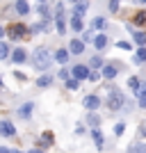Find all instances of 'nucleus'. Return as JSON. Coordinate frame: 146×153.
<instances>
[{
    "label": "nucleus",
    "instance_id": "1",
    "mask_svg": "<svg viewBox=\"0 0 146 153\" xmlns=\"http://www.w3.org/2000/svg\"><path fill=\"white\" fill-rule=\"evenodd\" d=\"M53 59H55V55H53L48 48H37L34 51V59H32V66L37 71H46V69H50V64H53Z\"/></svg>",
    "mask_w": 146,
    "mask_h": 153
},
{
    "label": "nucleus",
    "instance_id": "2",
    "mask_svg": "<svg viewBox=\"0 0 146 153\" xmlns=\"http://www.w3.org/2000/svg\"><path fill=\"white\" fill-rule=\"evenodd\" d=\"M107 110L110 112H119V110H123V105H126V94H121V89H116V87H112V89L107 91Z\"/></svg>",
    "mask_w": 146,
    "mask_h": 153
},
{
    "label": "nucleus",
    "instance_id": "3",
    "mask_svg": "<svg viewBox=\"0 0 146 153\" xmlns=\"http://www.w3.org/2000/svg\"><path fill=\"white\" fill-rule=\"evenodd\" d=\"M82 105L89 110V112H96V110L101 108V98H98L96 94H89V96H84V98H82Z\"/></svg>",
    "mask_w": 146,
    "mask_h": 153
},
{
    "label": "nucleus",
    "instance_id": "4",
    "mask_svg": "<svg viewBox=\"0 0 146 153\" xmlns=\"http://www.w3.org/2000/svg\"><path fill=\"white\" fill-rule=\"evenodd\" d=\"M71 73H73V78H78V80H89V73H91V69H89V66H84V64H76Z\"/></svg>",
    "mask_w": 146,
    "mask_h": 153
},
{
    "label": "nucleus",
    "instance_id": "5",
    "mask_svg": "<svg viewBox=\"0 0 146 153\" xmlns=\"http://www.w3.org/2000/svg\"><path fill=\"white\" fill-rule=\"evenodd\" d=\"M9 39H21V37H25V25H21V23H12V25H9Z\"/></svg>",
    "mask_w": 146,
    "mask_h": 153
},
{
    "label": "nucleus",
    "instance_id": "6",
    "mask_svg": "<svg viewBox=\"0 0 146 153\" xmlns=\"http://www.w3.org/2000/svg\"><path fill=\"white\" fill-rule=\"evenodd\" d=\"M101 73H103V78H107V80H114L116 73H119V64H105Z\"/></svg>",
    "mask_w": 146,
    "mask_h": 153
},
{
    "label": "nucleus",
    "instance_id": "7",
    "mask_svg": "<svg viewBox=\"0 0 146 153\" xmlns=\"http://www.w3.org/2000/svg\"><path fill=\"white\" fill-rule=\"evenodd\" d=\"M91 137H94L96 149H98V151H103V149H105V135H103L98 128H91Z\"/></svg>",
    "mask_w": 146,
    "mask_h": 153
},
{
    "label": "nucleus",
    "instance_id": "8",
    "mask_svg": "<svg viewBox=\"0 0 146 153\" xmlns=\"http://www.w3.org/2000/svg\"><path fill=\"white\" fill-rule=\"evenodd\" d=\"M0 135H2V137H14V135H16L14 123L12 121H0Z\"/></svg>",
    "mask_w": 146,
    "mask_h": 153
},
{
    "label": "nucleus",
    "instance_id": "9",
    "mask_svg": "<svg viewBox=\"0 0 146 153\" xmlns=\"http://www.w3.org/2000/svg\"><path fill=\"white\" fill-rule=\"evenodd\" d=\"M126 30L130 32V34H133V39H135V41H137L139 46H146V32H139V30H135L133 25H126Z\"/></svg>",
    "mask_w": 146,
    "mask_h": 153
},
{
    "label": "nucleus",
    "instance_id": "10",
    "mask_svg": "<svg viewBox=\"0 0 146 153\" xmlns=\"http://www.w3.org/2000/svg\"><path fill=\"white\" fill-rule=\"evenodd\" d=\"M32 110H34V103H23V105H21V108H19V117H21V119H30V117H32Z\"/></svg>",
    "mask_w": 146,
    "mask_h": 153
},
{
    "label": "nucleus",
    "instance_id": "11",
    "mask_svg": "<svg viewBox=\"0 0 146 153\" xmlns=\"http://www.w3.org/2000/svg\"><path fill=\"white\" fill-rule=\"evenodd\" d=\"M69 51L73 53V55H80V53L84 51V41H82V39H71V44H69Z\"/></svg>",
    "mask_w": 146,
    "mask_h": 153
},
{
    "label": "nucleus",
    "instance_id": "12",
    "mask_svg": "<svg viewBox=\"0 0 146 153\" xmlns=\"http://www.w3.org/2000/svg\"><path fill=\"white\" fill-rule=\"evenodd\" d=\"M14 9H16L19 16H27V14H30V5H27V0H16Z\"/></svg>",
    "mask_w": 146,
    "mask_h": 153
},
{
    "label": "nucleus",
    "instance_id": "13",
    "mask_svg": "<svg viewBox=\"0 0 146 153\" xmlns=\"http://www.w3.org/2000/svg\"><path fill=\"white\" fill-rule=\"evenodd\" d=\"M27 59V53H25V48H16V51L12 53V62H16V64H23Z\"/></svg>",
    "mask_w": 146,
    "mask_h": 153
},
{
    "label": "nucleus",
    "instance_id": "14",
    "mask_svg": "<svg viewBox=\"0 0 146 153\" xmlns=\"http://www.w3.org/2000/svg\"><path fill=\"white\" fill-rule=\"evenodd\" d=\"M50 144H53V133L48 130V133H44V135H41V140L37 142V146H39V149H48Z\"/></svg>",
    "mask_w": 146,
    "mask_h": 153
},
{
    "label": "nucleus",
    "instance_id": "15",
    "mask_svg": "<svg viewBox=\"0 0 146 153\" xmlns=\"http://www.w3.org/2000/svg\"><path fill=\"white\" fill-rule=\"evenodd\" d=\"M107 44H110V41H107V34H103V32H101V34H96V39H94V46L98 48V51L107 48Z\"/></svg>",
    "mask_w": 146,
    "mask_h": 153
},
{
    "label": "nucleus",
    "instance_id": "16",
    "mask_svg": "<svg viewBox=\"0 0 146 153\" xmlns=\"http://www.w3.org/2000/svg\"><path fill=\"white\" fill-rule=\"evenodd\" d=\"M55 78L57 76H41V78H37V87H41V89H44V87H50V85L55 82Z\"/></svg>",
    "mask_w": 146,
    "mask_h": 153
},
{
    "label": "nucleus",
    "instance_id": "17",
    "mask_svg": "<svg viewBox=\"0 0 146 153\" xmlns=\"http://www.w3.org/2000/svg\"><path fill=\"white\" fill-rule=\"evenodd\" d=\"M82 16H78V14H73V19H71V30L73 32H82Z\"/></svg>",
    "mask_w": 146,
    "mask_h": 153
},
{
    "label": "nucleus",
    "instance_id": "18",
    "mask_svg": "<svg viewBox=\"0 0 146 153\" xmlns=\"http://www.w3.org/2000/svg\"><path fill=\"white\" fill-rule=\"evenodd\" d=\"M69 53H71V51H64V48L55 51V62H59V64H66V62H69Z\"/></svg>",
    "mask_w": 146,
    "mask_h": 153
},
{
    "label": "nucleus",
    "instance_id": "19",
    "mask_svg": "<svg viewBox=\"0 0 146 153\" xmlns=\"http://www.w3.org/2000/svg\"><path fill=\"white\" fill-rule=\"evenodd\" d=\"M55 25H57V32L64 34L66 32V23H64V14H55Z\"/></svg>",
    "mask_w": 146,
    "mask_h": 153
},
{
    "label": "nucleus",
    "instance_id": "20",
    "mask_svg": "<svg viewBox=\"0 0 146 153\" xmlns=\"http://www.w3.org/2000/svg\"><path fill=\"white\" fill-rule=\"evenodd\" d=\"M137 98H139V108L146 110V82H142L139 91H137Z\"/></svg>",
    "mask_w": 146,
    "mask_h": 153
},
{
    "label": "nucleus",
    "instance_id": "21",
    "mask_svg": "<svg viewBox=\"0 0 146 153\" xmlns=\"http://www.w3.org/2000/svg\"><path fill=\"white\" fill-rule=\"evenodd\" d=\"M87 123L91 128H98V126H101V117L94 114V112H89V114H87Z\"/></svg>",
    "mask_w": 146,
    "mask_h": 153
},
{
    "label": "nucleus",
    "instance_id": "22",
    "mask_svg": "<svg viewBox=\"0 0 146 153\" xmlns=\"http://www.w3.org/2000/svg\"><path fill=\"white\" fill-rule=\"evenodd\" d=\"M128 87H130V89H133L135 94H137V91H139V87H142V82H139V78H137V76H133V78H128Z\"/></svg>",
    "mask_w": 146,
    "mask_h": 153
},
{
    "label": "nucleus",
    "instance_id": "23",
    "mask_svg": "<svg viewBox=\"0 0 146 153\" xmlns=\"http://www.w3.org/2000/svg\"><path fill=\"white\" fill-rule=\"evenodd\" d=\"M91 27H96V30H105V27H107V21L103 19V16H96L94 23H91Z\"/></svg>",
    "mask_w": 146,
    "mask_h": 153
},
{
    "label": "nucleus",
    "instance_id": "24",
    "mask_svg": "<svg viewBox=\"0 0 146 153\" xmlns=\"http://www.w3.org/2000/svg\"><path fill=\"white\" fill-rule=\"evenodd\" d=\"M144 62H146V46H142L135 55V64H144Z\"/></svg>",
    "mask_w": 146,
    "mask_h": 153
},
{
    "label": "nucleus",
    "instance_id": "25",
    "mask_svg": "<svg viewBox=\"0 0 146 153\" xmlns=\"http://www.w3.org/2000/svg\"><path fill=\"white\" fill-rule=\"evenodd\" d=\"M84 12H87V2H76V7H73V14H78V16H84Z\"/></svg>",
    "mask_w": 146,
    "mask_h": 153
},
{
    "label": "nucleus",
    "instance_id": "26",
    "mask_svg": "<svg viewBox=\"0 0 146 153\" xmlns=\"http://www.w3.org/2000/svg\"><path fill=\"white\" fill-rule=\"evenodd\" d=\"M66 82V89H78L80 87V80L78 78H69V80H64Z\"/></svg>",
    "mask_w": 146,
    "mask_h": 153
},
{
    "label": "nucleus",
    "instance_id": "27",
    "mask_svg": "<svg viewBox=\"0 0 146 153\" xmlns=\"http://www.w3.org/2000/svg\"><path fill=\"white\" fill-rule=\"evenodd\" d=\"M128 153H146V144H133L128 149Z\"/></svg>",
    "mask_w": 146,
    "mask_h": 153
},
{
    "label": "nucleus",
    "instance_id": "28",
    "mask_svg": "<svg viewBox=\"0 0 146 153\" xmlns=\"http://www.w3.org/2000/svg\"><path fill=\"white\" fill-rule=\"evenodd\" d=\"M101 66H105V64H103V57L101 55H94V57H91V69H101Z\"/></svg>",
    "mask_w": 146,
    "mask_h": 153
},
{
    "label": "nucleus",
    "instance_id": "29",
    "mask_svg": "<svg viewBox=\"0 0 146 153\" xmlns=\"http://www.w3.org/2000/svg\"><path fill=\"white\" fill-rule=\"evenodd\" d=\"M7 55H9V46L5 41H0V59H7Z\"/></svg>",
    "mask_w": 146,
    "mask_h": 153
},
{
    "label": "nucleus",
    "instance_id": "30",
    "mask_svg": "<svg viewBox=\"0 0 146 153\" xmlns=\"http://www.w3.org/2000/svg\"><path fill=\"white\" fill-rule=\"evenodd\" d=\"M94 32H91V30H87V32H84V34H82V41H84V44H94Z\"/></svg>",
    "mask_w": 146,
    "mask_h": 153
},
{
    "label": "nucleus",
    "instance_id": "31",
    "mask_svg": "<svg viewBox=\"0 0 146 153\" xmlns=\"http://www.w3.org/2000/svg\"><path fill=\"white\" fill-rule=\"evenodd\" d=\"M116 48H121V51H133V44H130V41H116Z\"/></svg>",
    "mask_w": 146,
    "mask_h": 153
},
{
    "label": "nucleus",
    "instance_id": "32",
    "mask_svg": "<svg viewBox=\"0 0 146 153\" xmlns=\"http://www.w3.org/2000/svg\"><path fill=\"white\" fill-rule=\"evenodd\" d=\"M71 76H73V73H71L69 69H62V71H59V73H57V78H59V80H69Z\"/></svg>",
    "mask_w": 146,
    "mask_h": 153
},
{
    "label": "nucleus",
    "instance_id": "33",
    "mask_svg": "<svg viewBox=\"0 0 146 153\" xmlns=\"http://www.w3.org/2000/svg\"><path fill=\"white\" fill-rule=\"evenodd\" d=\"M123 130H126V123H116V126H114V135H116V137H121Z\"/></svg>",
    "mask_w": 146,
    "mask_h": 153
},
{
    "label": "nucleus",
    "instance_id": "34",
    "mask_svg": "<svg viewBox=\"0 0 146 153\" xmlns=\"http://www.w3.org/2000/svg\"><path fill=\"white\" fill-rule=\"evenodd\" d=\"M101 76H103V73H98L96 69H91V73H89V80H91V82H96V80H98Z\"/></svg>",
    "mask_w": 146,
    "mask_h": 153
},
{
    "label": "nucleus",
    "instance_id": "35",
    "mask_svg": "<svg viewBox=\"0 0 146 153\" xmlns=\"http://www.w3.org/2000/svg\"><path fill=\"white\" fill-rule=\"evenodd\" d=\"M107 7H110V12H116V9H119V0H110Z\"/></svg>",
    "mask_w": 146,
    "mask_h": 153
},
{
    "label": "nucleus",
    "instance_id": "36",
    "mask_svg": "<svg viewBox=\"0 0 146 153\" xmlns=\"http://www.w3.org/2000/svg\"><path fill=\"white\" fill-rule=\"evenodd\" d=\"M133 108H135L133 103H130V101H126V105H123V110H126V112H130V110H133Z\"/></svg>",
    "mask_w": 146,
    "mask_h": 153
},
{
    "label": "nucleus",
    "instance_id": "37",
    "mask_svg": "<svg viewBox=\"0 0 146 153\" xmlns=\"http://www.w3.org/2000/svg\"><path fill=\"white\" fill-rule=\"evenodd\" d=\"M139 135H142V137H146V123H142V126H139Z\"/></svg>",
    "mask_w": 146,
    "mask_h": 153
},
{
    "label": "nucleus",
    "instance_id": "38",
    "mask_svg": "<svg viewBox=\"0 0 146 153\" xmlns=\"http://www.w3.org/2000/svg\"><path fill=\"white\" fill-rule=\"evenodd\" d=\"M0 153H12V149H7V146H0Z\"/></svg>",
    "mask_w": 146,
    "mask_h": 153
},
{
    "label": "nucleus",
    "instance_id": "39",
    "mask_svg": "<svg viewBox=\"0 0 146 153\" xmlns=\"http://www.w3.org/2000/svg\"><path fill=\"white\" fill-rule=\"evenodd\" d=\"M2 37H5V30H2V27H0V39H2Z\"/></svg>",
    "mask_w": 146,
    "mask_h": 153
},
{
    "label": "nucleus",
    "instance_id": "40",
    "mask_svg": "<svg viewBox=\"0 0 146 153\" xmlns=\"http://www.w3.org/2000/svg\"><path fill=\"white\" fill-rule=\"evenodd\" d=\"M30 153H44V151H39V149H34V151H30Z\"/></svg>",
    "mask_w": 146,
    "mask_h": 153
},
{
    "label": "nucleus",
    "instance_id": "41",
    "mask_svg": "<svg viewBox=\"0 0 146 153\" xmlns=\"http://www.w3.org/2000/svg\"><path fill=\"white\" fill-rule=\"evenodd\" d=\"M66 2H71V5H76V2H78V0H66Z\"/></svg>",
    "mask_w": 146,
    "mask_h": 153
},
{
    "label": "nucleus",
    "instance_id": "42",
    "mask_svg": "<svg viewBox=\"0 0 146 153\" xmlns=\"http://www.w3.org/2000/svg\"><path fill=\"white\" fill-rule=\"evenodd\" d=\"M139 2H146V0H139Z\"/></svg>",
    "mask_w": 146,
    "mask_h": 153
}]
</instances>
